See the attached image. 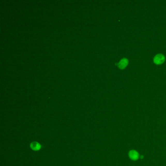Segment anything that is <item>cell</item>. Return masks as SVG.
Returning a JSON list of instances; mask_svg holds the SVG:
<instances>
[{
    "label": "cell",
    "instance_id": "4",
    "mask_svg": "<svg viewBox=\"0 0 166 166\" xmlns=\"http://www.w3.org/2000/svg\"><path fill=\"white\" fill-rule=\"evenodd\" d=\"M30 148L34 151H37L41 149V145L39 143L34 141L30 144Z\"/></svg>",
    "mask_w": 166,
    "mask_h": 166
},
{
    "label": "cell",
    "instance_id": "5",
    "mask_svg": "<svg viewBox=\"0 0 166 166\" xmlns=\"http://www.w3.org/2000/svg\"><path fill=\"white\" fill-rule=\"evenodd\" d=\"M143 157H144V156H143V155H140V158L141 159H143Z\"/></svg>",
    "mask_w": 166,
    "mask_h": 166
},
{
    "label": "cell",
    "instance_id": "1",
    "mask_svg": "<svg viewBox=\"0 0 166 166\" xmlns=\"http://www.w3.org/2000/svg\"><path fill=\"white\" fill-rule=\"evenodd\" d=\"M128 156L131 160L135 161L139 159L140 154L136 150L132 149L130 150L128 153Z\"/></svg>",
    "mask_w": 166,
    "mask_h": 166
},
{
    "label": "cell",
    "instance_id": "2",
    "mask_svg": "<svg viewBox=\"0 0 166 166\" xmlns=\"http://www.w3.org/2000/svg\"><path fill=\"white\" fill-rule=\"evenodd\" d=\"M165 61V56L161 54H159L156 55L154 58V62L155 64L160 65L161 64Z\"/></svg>",
    "mask_w": 166,
    "mask_h": 166
},
{
    "label": "cell",
    "instance_id": "3",
    "mask_svg": "<svg viewBox=\"0 0 166 166\" xmlns=\"http://www.w3.org/2000/svg\"><path fill=\"white\" fill-rule=\"evenodd\" d=\"M128 60L126 58H122L117 64L118 67L120 69H124L128 64Z\"/></svg>",
    "mask_w": 166,
    "mask_h": 166
}]
</instances>
